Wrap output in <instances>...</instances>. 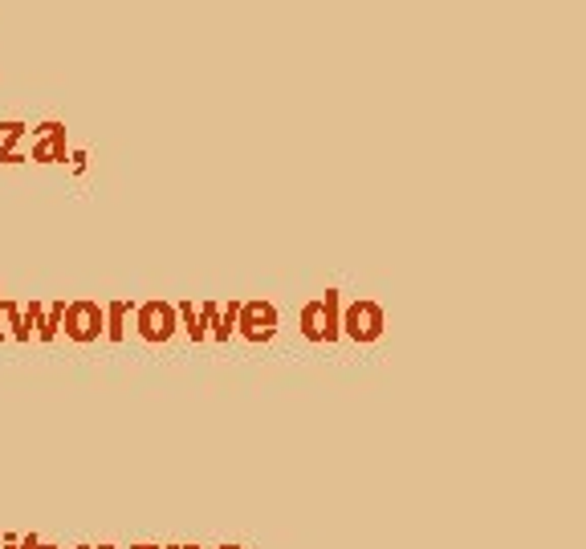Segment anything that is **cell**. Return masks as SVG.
Returning a JSON list of instances; mask_svg holds the SVG:
<instances>
[{
  "mask_svg": "<svg viewBox=\"0 0 586 549\" xmlns=\"http://www.w3.org/2000/svg\"><path fill=\"white\" fill-rule=\"evenodd\" d=\"M86 163H90V155H86V151H70V171H74V175H82V171H86Z\"/></svg>",
  "mask_w": 586,
  "mask_h": 549,
  "instance_id": "2e32d148",
  "label": "cell"
},
{
  "mask_svg": "<svg viewBox=\"0 0 586 549\" xmlns=\"http://www.w3.org/2000/svg\"><path fill=\"white\" fill-rule=\"evenodd\" d=\"M237 310H241V301H228V305H220V326L212 330V338H216V342H228L232 334H237Z\"/></svg>",
  "mask_w": 586,
  "mask_h": 549,
  "instance_id": "4fadbf2b",
  "label": "cell"
},
{
  "mask_svg": "<svg viewBox=\"0 0 586 549\" xmlns=\"http://www.w3.org/2000/svg\"><path fill=\"white\" fill-rule=\"evenodd\" d=\"M338 326H342V338L359 342V346H371V342H379V338L387 334V314H383V305H379V301L359 297V301L342 305Z\"/></svg>",
  "mask_w": 586,
  "mask_h": 549,
  "instance_id": "6da1fadb",
  "label": "cell"
},
{
  "mask_svg": "<svg viewBox=\"0 0 586 549\" xmlns=\"http://www.w3.org/2000/svg\"><path fill=\"white\" fill-rule=\"evenodd\" d=\"M21 549H41V537H37V533H29V537H21Z\"/></svg>",
  "mask_w": 586,
  "mask_h": 549,
  "instance_id": "ac0fdd59",
  "label": "cell"
},
{
  "mask_svg": "<svg viewBox=\"0 0 586 549\" xmlns=\"http://www.w3.org/2000/svg\"><path fill=\"white\" fill-rule=\"evenodd\" d=\"M78 549H90V545H78Z\"/></svg>",
  "mask_w": 586,
  "mask_h": 549,
  "instance_id": "d4e9b609",
  "label": "cell"
},
{
  "mask_svg": "<svg viewBox=\"0 0 586 549\" xmlns=\"http://www.w3.org/2000/svg\"><path fill=\"white\" fill-rule=\"evenodd\" d=\"M0 549H21V537L17 533H5V537H0Z\"/></svg>",
  "mask_w": 586,
  "mask_h": 549,
  "instance_id": "e0dca14e",
  "label": "cell"
},
{
  "mask_svg": "<svg viewBox=\"0 0 586 549\" xmlns=\"http://www.w3.org/2000/svg\"><path fill=\"white\" fill-rule=\"evenodd\" d=\"M90 549H119V545H90Z\"/></svg>",
  "mask_w": 586,
  "mask_h": 549,
  "instance_id": "7402d4cb",
  "label": "cell"
},
{
  "mask_svg": "<svg viewBox=\"0 0 586 549\" xmlns=\"http://www.w3.org/2000/svg\"><path fill=\"white\" fill-rule=\"evenodd\" d=\"M0 318H5V334L17 338V342H29V326H25V314H21V305L9 301V297H0Z\"/></svg>",
  "mask_w": 586,
  "mask_h": 549,
  "instance_id": "9c48e42d",
  "label": "cell"
},
{
  "mask_svg": "<svg viewBox=\"0 0 586 549\" xmlns=\"http://www.w3.org/2000/svg\"><path fill=\"white\" fill-rule=\"evenodd\" d=\"M25 135H29L25 122H17V118H13V122H0V163H5V167L29 163V159H25V151H21Z\"/></svg>",
  "mask_w": 586,
  "mask_h": 549,
  "instance_id": "8992f818",
  "label": "cell"
},
{
  "mask_svg": "<svg viewBox=\"0 0 586 549\" xmlns=\"http://www.w3.org/2000/svg\"><path fill=\"white\" fill-rule=\"evenodd\" d=\"M5 338H9V334H5V326H0V342H5Z\"/></svg>",
  "mask_w": 586,
  "mask_h": 549,
  "instance_id": "603a6c76",
  "label": "cell"
},
{
  "mask_svg": "<svg viewBox=\"0 0 586 549\" xmlns=\"http://www.w3.org/2000/svg\"><path fill=\"white\" fill-rule=\"evenodd\" d=\"M131 549H163V545H131Z\"/></svg>",
  "mask_w": 586,
  "mask_h": 549,
  "instance_id": "44dd1931",
  "label": "cell"
},
{
  "mask_svg": "<svg viewBox=\"0 0 586 549\" xmlns=\"http://www.w3.org/2000/svg\"><path fill=\"white\" fill-rule=\"evenodd\" d=\"M62 330H66V338L78 342V346L98 342V338L106 334V314H102V305L90 301V297L70 301V305H66V314H62Z\"/></svg>",
  "mask_w": 586,
  "mask_h": 549,
  "instance_id": "277c9868",
  "label": "cell"
},
{
  "mask_svg": "<svg viewBox=\"0 0 586 549\" xmlns=\"http://www.w3.org/2000/svg\"><path fill=\"white\" fill-rule=\"evenodd\" d=\"M21 314H25V326H29V334H37V330H41V322H45V305H41V301H29Z\"/></svg>",
  "mask_w": 586,
  "mask_h": 549,
  "instance_id": "9a60e30c",
  "label": "cell"
},
{
  "mask_svg": "<svg viewBox=\"0 0 586 549\" xmlns=\"http://www.w3.org/2000/svg\"><path fill=\"white\" fill-rule=\"evenodd\" d=\"M135 334L143 342H151V346L171 342L175 334H180V314H175V301L155 297V301L135 305Z\"/></svg>",
  "mask_w": 586,
  "mask_h": 549,
  "instance_id": "7a4b0ae2",
  "label": "cell"
},
{
  "mask_svg": "<svg viewBox=\"0 0 586 549\" xmlns=\"http://www.w3.org/2000/svg\"><path fill=\"white\" fill-rule=\"evenodd\" d=\"M62 314H66V301H53V305H45V322H41V330H37V338H41V342H53L57 334H62Z\"/></svg>",
  "mask_w": 586,
  "mask_h": 549,
  "instance_id": "7c38bea8",
  "label": "cell"
},
{
  "mask_svg": "<svg viewBox=\"0 0 586 549\" xmlns=\"http://www.w3.org/2000/svg\"><path fill=\"white\" fill-rule=\"evenodd\" d=\"M163 549H200V545H184V541H175V545H163Z\"/></svg>",
  "mask_w": 586,
  "mask_h": 549,
  "instance_id": "d6986e66",
  "label": "cell"
},
{
  "mask_svg": "<svg viewBox=\"0 0 586 549\" xmlns=\"http://www.w3.org/2000/svg\"><path fill=\"white\" fill-rule=\"evenodd\" d=\"M281 330V314H277V305L273 301H241V310H237V334L253 346H265L273 342Z\"/></svg>",
  "mask_w": 586,
  "mask_h": 549,
  "instance_id": "3957f363",
  "label": "cell"
},
{
  "mask_svg": "<svg viewBox=\"0 0 586 549\" xmlns=\"http://www.w3.org/2000/svg\"><path fill=\"white\" fill-rule=\"evenodd\" d=\"M33 163H66L70 159V143H66V127L62 122H41L33 131Z\"/></svg>",
  "mask_w": 586,
  "mask_h": 549,
  "instance_id": "5b68a950",
  "label": "cell"
},
{
  "mask_svg": "<svg viewBox=\"0 0 586 549\" xmlns=\"http://www.w3.org/2000/svg\"><path fill=\"white\" fill-rule=\"evenodd\" d=\"M322 305H326V346H330V342L342 338V326H338V318H342V293L338 289H326L322 293Z\"/></svg>",
  "mask_w": 586,
  "mask_h": 549,
  "instance_id": "30bf717a",
  "label": "cell"
},
{
  "mask_svg": "<svg viewBox=\"0 0 586 549\" xmlns=\"http://www.w3.org/2000/svg\"><path fill=\"white\" fill-rule=\"evenodd\" d=\"M298 330H302L306 342H326V305H322V297H314V301L302 305Z\"/></svg>",
  "mask_w": 586,
  "mask_h": 549,
  "instance_id": "ba28073f",
  "label": "cell"
},
{
  "mask_svg": "<svg viewBox=\"0 0 586 549\" xmlns=\"http://www.w3.org/2000/svg\"><path fill=\"white\" fill-rule=\"evenodd\" d=\"M102 314H106V334H102V338H110V342H123V338H127V322H131V314H135V301L119 297V301L102 305Z\"/></svg>",
  "mask_w": 586,
  "mask_h": 549,
  "instance_id": "52a82bcc",
  "label": "cell"
},
{
  "mask_svg": "<svg viewBox=\"0 0 586 549\" xmlns=\"http://www.w3.org/2000/svg\"><path fill=\"white\" fill-rule=\"evenodd\" d=\"M216 549H245V545H228V541H224V545H216Z\"/></svg>",
  "mask_w": 586,
  "mask_h": 549,
  "instance_id": "ffe728a7",
  "label": "cell"
},
{
  "mask_svg": "<svg viewBox=\"0 0 586 549\" xmlns=\"http://www.w3.org/2000/svg\"><path fill=\"white\" fill-rule=\"evenodd\" d=\"M196 314H200V326H204L208 338H212V330L220 326V301H200V305H196Z\"/></svg>",
  "mask_w": 586,
  "mask_h": 549,
  "instance_id": "5bb4252c",
  "label": "cell"
},
{
  "mask_svg": "<svg viewBox=\"0 0 586 549\" xmlns=\"http://www.w3.org/2000/svg\"><path fill=\"white\" fill-rule=\"evenodd\" d=\"M175 314H180V330L192 338V342H204L208 330L200 326V314H196V301H175Z\"/></svg>",
  "mask_w": 586,
  "mask_h": 549,
  "instance_id": "8fae6325",
  "label": "cell"
},
{
  "mask_svg": "<svg viewBox=\"0 0 586 549\" xmlns=\"http://www.w3.org/2000/svg\"><path fill=\"white\" fill-rule=\"evenodd\" d=\"M41 549H57V545H45V541H41Z\"/></svg>",
  "mask_w": 586,
  "mask_h": 549,
  "instance_id": "cb8c5ba5",
  "label": "cell"
}]
</instances>
